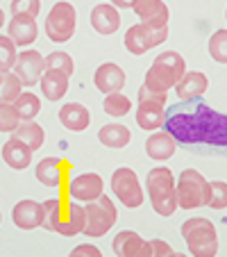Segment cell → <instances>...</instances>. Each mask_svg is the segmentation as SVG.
I'll use <instances>...</instances> for the list:
<instances>
[{"label": "cell", "instance_id": "cell-1", "mask_svg": "<svg viewBox=\"0 0 227 257\" xmlns=\"http://www.w3.org/2000/svg\"><path fill=\"white\" fill-rule=\"evenodd\" d=\"M44 207V218H41V228L50 232H59L62 237H75L84 230L87 223V212L80 200H59L50 198L41 203Z\"/></svg>", "mask_w": 227, "mask_h": 257}, {"label": "cell", "instance_id": "cell-2", "mask_svg": "<svg viewBox=\"0 0 227 257\" xmlns=\"http://www.w3.org/2000/svg\"><path fill=\"white\" fill-rule=\"evenodd\" d=\"M145 189H148L150 203L159 216H173L177 205V189H175V175L166 166L148 171L145 178Z\"/></svg>", "mask_w": 227, "mask_h": 257}, {"label": "cell", "instance_id": "cell-3", "mask_svg": "<svg viewBox=\"0 0 227 257\" xmlns=\"http://www.w3.org/2000/svg\"><path fill=\"white\" fill-rule=\"evenodd\" d=\"M184 73H186V62L179 53L175 50H166V53L157 55L152 66L145 73V87L159 93H168V89H175Z\"/></svg>", "mask_w": 227, "mask_h": 257}, {"label": "cell", "instance_id": "cell-4", "mask_svg": "<svg viewBox=\"0 0 227 257\" xmlns=\"http://www.w3.org/2000/svg\"><path fill=\"white\" fill-rule=\"evenodd\" d=\"M175 189H177V205L184 209L209 205L211 198V182L204 180V175L195 169H184L175 180Z\"/></svg>", "mask_w": 227, "mask_h": 257}, {"label": "cell", "instance_id": "cell-5", "mask_svg": "<svg viewBox=\"0 0 227 257\" xmlns=\"http://www.w3.org/2000/svg\"><path fill=\"white\" fill-rule=\"evenodd\" d=\"M182 237L188 246V252L198 257H211L218 252L216 228L209 218H186L182 223Z\"/></svg>", "mask_w": 227, "mask_h": 257}, {"label": "cell", "instance_id": "cell-6", "mask_svg": "<svg viewBox=\"0 0 227 257\" xmlns=\"http://www.w3.org/2000/svg\"><path fill=\"white\" fill-rule=\"evenodd\" d=\"M195 121H198V144L227 146V114H218L209 105L195 100Z\"/></svg>", "mask_w": 227, "mask_h": 257}, {"label": "cell", "instance_id": "cell-7", "mask_svg": "<svg viewBox=\"0 0 227 257\" xmlns=\"http://www.w3.org/2000/svg\"><path fill=\"white\" fill-rule=\"evenodd\" d=\"M84 212H87V223H84L82 232L87 237H105L114 228L118 216L114 200L107 196H98L96 200H89L84 205Z\"/></svg>", "mask_w": 227, "mask_h": 257}, {"label": "cell", "instance_id": "cell-8", "mask_svg": "<svg viewBox=\"0 0 227 257\" xmlns=\"http://www.w3.org/2000/svg\"><path fill=\"white\" fill-rule=\"evenodd\" d=\"M75 23H78V12L71 3L66 0H59L55 3L53 10L48 12V19H46V34L48 39L55 44H64L75 34Z\"/></svg>", "mask_w": 227, "mask_h": 257}, {"label": "cell", "instance_id": "cell-9", "mask_svg": "<svg viewBox=\"0 0 227 257\" xmlns=\"http://www.w3.org/2000/svg\"><path fill=\"white\" fill-rule=\"evenodd\" d=\"M168 39V28H155L148 23H136L125 32V48L132 55H143Z\"/></svg>", "mask_w": 227, "mask_h": 257}, {"label": "cell", "instance_id": "cell-10", "mask_svg": "<svg viewBox=\"0 0 227 257\" xmlns=\"http://www.w3.org/2000/svg\"><path fill=\"white\" fill-rule=\"evenodd\" d=\"M111 189H114V196H116L125 207L134 209V207L143 205V189H141L139 175L132 169H127V166L116 169L111 173Z\"/></svg>", "mask_w": 227, "mask_h": 257}, {"label": "cell", "instance_id": "cell-11", "mask_svg": "<svg viewBox=\"0 0 227 257\" xmlns=\"http://www.w3.org/2000/svg\"><path fill=\"white\" fill-rule=\"evenodd\" d=\"M12 71L19 75L25 87H34L46 73V57H41L39 50H23L19 53V59Z\"/></svg>", "mask_w": 227, "mask_h": 257}, {"label": "cell", "instance_id": "cell-12", "mask_svg": "<svg viewBox=\"0 0 227 257\" xmlns=\"http://www.w3.org/2000/svg\"><path fill=\"white\" fill-rule=\"evenodd\" d=\"M102 178L98 173H82L68 182V194L73 200H96L98 196H102Z\"/></svg>", "mask_w": 227, "mask_h": 257}, {"label": "cell", "instance_id": "cell-13", "mask_svg": "<svg viewBox=\"0 0 227 257\" xmlns=\"http://www.w3.org/2000/svg\"><path fill=\"white\" fill-rule=\"evenodd\" d=\"M132 10L141 19V23L155 25V28H168L170 12L164 0H136Z\"/></svg>", "mask_w": 227, "mask_h": 257}, {"label": "cell", "instance_id": "cell-14", "mask_svg": "<svg viewBox=\"0 0 227 257\" xmlns=\"http://www.w3.org/2000/svg\"><path fill=\"white\" fill-rule=\"evenodd\" d=\"M93 84H96V89L102 93L121 91V89L125 87V73H123V68L118 66V64L107 62L96 68V73H93Z\"/></svg>", "mask_w": 227, "mask_h": 257}, {"label": "cell", "instance_id": "cell-15", "mask_svg": "<svg viewBox=\"0 0 227 257\" xmlns=\"http://www.w3.org/2000/svg\"><path fill=\"white\" fill-rule=\"evenodd\" d=\"M207 89H209V80L200 71H186L179 78V82L175 84V91H177L179 100H200Z\"/></svg>", "mask_w": 227, "mask_h": 257}, {"label": "cell", "instance_id": "cell-16", "mask_svg": "<svg viewBox=\"0 0 227 257\" xmlns=\"http://www.w3.org/2000/svg\"><path fill=\"white\" fill-rule=\"evenodd\" d=\"M12 218H14V225L21 230H34L41 225V218H44V207L37 200H19L12 209Z\"/></svg>", "mask_w": 227, "mask_h": 257}, {"label": "cell", "instance_id": "cell-17", "mask_svg": "<svg viewBox=\"0 0 227 257\" xmlns=\"http://www.w3.org/2000/svg\"><path fill=\"white\" fill-rule=\"evenodd\" d=\"M91 28L98 34H114L121 28V14H118V7L109 5V3H100L91 10Z\"/></svg>", "mask_w": 227, "mask_h": 257}, {"label": "cell", "instance_id": "cell-18", "mask_svg": "<svg viewBox=\"0 0 227 257\" xmlns=\"http://www.w3.org/2000/svg\"><path fill=\"white\" fill-rule=\"evenodd\" d=\"M37 34H39V28H37V21L32 16H14L10 21V25H7V37L21 48L34 44Z\"/></svg>", "mask_w": 227, "mask_h": 257}, {"label": "cell", "instance_id": "cell-19", "mask_svg": "<svg viewBox=\"0 0 227 257\" xmlns=\"http://www.w3.org/2000/svg\"><path fill=\"white\" fill-rule=\"evenodd\" d=\"M166 121V105L164 102H155V100H139V109H136V123L141 130H157L164 127Z\"/></svg>", "mask_w": 227, "mask_h": 257}, {"label": "cell", "instance_id": "cell-20", "mask_svg": "<svg viewBox=\"0 0 227 257\" xmlns=\"http://www.w3.org/2000/svg\"><path fill=\"white\" fill-rule=\"evenodd\" d=\"M32 153H34L32 148H30L28 144H23L21 139H16V137H12V139L3 146V160L14 171L28 169L30 162H32Z\"/></svg>", "mask_w": 227, "mask_h": 257}, {"label": "cell", "instance_id": "cell-21", "mask_svg": "<svg viewBox=\"0 0 227 257\" xmlns=\"http://www.w3.org/2000/svg\"><path fill=\"white\" fill-rule=\"evenodd\" d=\"M175 151H177V141L166 130L150 135L148 141H145V153H148V157H152V160H157V162H164V160H168V157H173Z\"/></svg>", "mask_w": 227, "mask_h": 257}, {"label": "cell", "instance_id": "cell-22", "mask_svg": "<svg viewBox=\"0 0 227 257\" xmlns=\"http://www.w3.org/2000/svg\"><path fill=\"white\" fill-rule=\"evenodd\" d=\"M37 180L46 187H59L66 178V164L59 157H46L37 164Z\"/></svg>", "mask_w": 227, "mask_h": 257}, {"label": "cell", "instance_id": "cell-23", "mask_svg": "<svg viewBox=\"0 0 227 257\" xmlns=\"http://www.w3.org/2000/svg\"><path fill=\"white\" fill-rule=\"evenodd\" d=\"M89 109L80 102H66V105L59 109V123L64 127H68L71 132H82L89 127Z\"/></svg>", "mask_w": 227, "mask_h": 257}, {"label": "cell", "instance_id": "cell-24", "mask_svg": "<svg viewBox=\"0 0 227 257\" xmlns=\"http://www.w3.org/2000/svg\"><path fill=\"white\" fill-rule=\"evenodd\" d=\"M143 248L145 241L134 232V230H123L114 237L111 250L116 255H125V257H143Z\"/></svg>", "mask_w": 227, "mask_h": 257}, {"label": "cell", "instance_id": "cell-25", "mask_svg": "<svg viewBox=\"0 0 227 257\" xmlns=\"http://www.w3.org/2000/svg\"><path fill=\"white\" fill-rule=\"evenodd\" d=\"M68 91V75L62 71H50L46 68V73L41 75V93H44L48 100H59L64 98Z\"/></svg>", "mask_w": 227, "mask_h": 257}, {"label": "cell", "instance_id": "cell-26", "mask_svg": "<svg viewBox=\"0 0 227 257\" xmlns=\"http://www.w3.org/2000/svg\"><path fill=\"white\" fill-rule=\"evenodd\" d=\"M98 139H100V144L107 146V148H125V146L130 144L132 135L125 125H121V123H109V125L100 127Z\"/></svg>", "mask_w": 227, "mask_h": 257}, {"label": "cell", "instance_id": "cell-27", "mask_svg": "<svg viewBox=\"0 0 227 257\" xmlns=\"http://www.w3.org/2000/svg\"><path fill=\"white\" fill-rule=\"evenodd\" d=\"M14 137L21 139L23 144H28L32 151H39L41 146H44V141H46L44 127H41L39 123H34V121H21L19 127L14 130Z\"/></svg>", "mask_w": 227, "mask_h": 257}, {"label": "cell", "instance_id": "cell-28", "mask_svg": "<svg viewBox=\"0 0 227 257\" xmlns=\"http://www.w3.org/2000/svg\"><path fill=\"white\" fill-rule=\"evenodd\" d=\"M23 93V82L14 71L0 73V102H14Z\"/></svg>", "mask_w": 227, "mask_h": 257}, {"label": "cell", "instance_id": "cell-29", "mask_svg": "<svg viewBox=\"0 0 227 257\" xmlns=\"http://www.w3.org/2000/svg\"><path fill=\"white\" fill-rule=\"evenodd\" d=\"M14 107L19 109V114H21V118H23V121H34V116L41 112V100L34 96V93L23 91L14 100Z\"/></svg>", "mask_w": 227, "mask_h": 257}, {"label": "cell", "instance_id": "cell-30", "mask_svg": "<svg viewBox=\"0 0 227 257\" xmlns=\"http://www.w3.org/2000/svg\"><path fill=\"white\" fill-rule=\"evenodd\" d=\"M102 107H105V112L109 114V116H125V114H130L132 102H130V98L123 96L121 91H114V93H107L105 96Z\"/></svg>", "mask_w": 227, "mask_h": 257}, {"label": "cell", "instance_id": "cell-31", "mask_svg": "<svg viewBox=\"0 0 227 257\" xmlns=\"http://www.w3.org/2000/svg\"><path fill=\"white\" fill-rule=\"evenodd\" d=\"M19 46L10 39V37H0V73L12 71L19 59Z\"/></svg>", "mask_w": 227, "mask_h": 257}, {"label": "cell", "instance_id": "cell-32", "mask_svg": "<svg viewBox=\"0 0 227 257\" xmlns=\"http://www.w3.org/2000/svg\"><path fill=\"white\" fill-rule=\"evenodd\" d=\"M23 121L14 102H0V132H14Z\"/></svg>", "mask_w": 227, "mask_h": 257}, {"label": "cell", "instance_id": "cell-33", "mask_svg": "<svg viewBox=\"0 0 227 257\" xmlns=\"http://www.w3.org/2000/svg\"><path fill=\"white\" fill-rule=\"evenodd\" d=\"M209 55L213 62L227 64V30H216L209 39Z\"/></svg>", "mask_w": 227, "mask_h": 257}, {"label": "cell", "instance_id": "cell-34", "mask_svg": "<svg viewBox=\"0 0 227 257\" xmlns=\"http://www.w3.org/2000/svg\"><path fill=\"white\" fill-rule=\"evenodd\" d=\"M46 68H50V71H62L71 78L73 75V59L68 53L57 50V53H50L48 57H46Z\"/></svg>", "mask_w": 227, "mask_h": 257}, {"label": "cell", "instance_id": "cell-35", "mask_svg": "<svg viewBox=\"0 0 227 257\" xmlns=\"http://www.w3.org/2000/svg\"><path fill=\"white\" fill-rule=\"evenodd\" d=\"M41 12V0H12V16H32L37 19Z\"/></svg>", "mask_w": 227, "mask_h": 257}, {"label": "cell", "instance_id": "cell-36", "mask_svg": "<svg viewBox=\"0 0 227 257\" xmlns=\"http://www.w3.org/2000/svg\"><path fill=\"white\" fill-rule=\"evenodd\" d=\"M211 209H225L227 207V182L213 180L211 182V198H209Z\"/></svg>", "mask_w": 227, "mask_h": 257}, {"label": "cell", "instance_id": "cell-37", "mask_svg": "<svg viewBox=\"0 0 227 257\" xmlns=\"http://www.w3.org/2000/svg\"><path fill=\"white\" fill-rule=\"evenodd\" d=\"M145 255H175V250L161 239H152V241H145L143 248V257Z\"/></svg>", "mask_w": 227, "mask_h": 257}, {"label": "cell", "instance_id": "cell-38", "mask_svg": "<svg viewBox=\"0 0 227 257\" xmlns=\"http://www.w3.org/2000/svg\"><path fill=\"white\" fill-rule=\"evenodd\" d=\"M166 98H168V93L152 91V89H148L145 84L139 89V100H155V102H164V105H166Z\"/></svg>", "mask_w": 227, "mask_h": 257}, {"label": "cell", "instance_id": "cell-39", "mask_svg": "<svg viewBox=\"0 0 227 257\" xmlns=\"http://www.w3.org/2000/svg\"><path fill=\"white\" fill-rule=\"evenodd\" d=\"M71 255H89V257H100L102 252H100V248L98 246H93V243H82V246H75L71 250Z\"/></svg>", "mask_w": 227, "mask_h": 257}, {"label": "cell", "instance_id": "cell-40", "mask_svg": "<svg viewBox=\"0 0 227 257\" xmlns=\"http://www.w3.org/2000/svg\"><path fill=\"white\" fill-rule=\"evenodd\" d=\"M111 3H114V7H118V10H132L136 0H111Z\"/></svg>", "mask_w": 227, "mask_h": 257}, {"label": "cell", "instance_id": "cell-41", "mask_svg": "<svg viewBox=\"0 0 227 257\" xmlns=\"http://www.w3.org/2000/svg\"><path fill=\"white\" fill-rule=\"evenodd\" d=\"M3 25H5V12L0 10V28H3Z\"/></svg>", "mask_w": 227, "mask_h": 257}, {"label": "cell", "instance_id": "cell-42", "mask_svg": "<svg viewBox=\"0 0 227 257\" xmlns=\"http://www.w3.org/2000/svg\"><path fill=\"white\" fill-rule=\"evenodd\" d=\"M225 14H227V12H225Z\"/></svg>", "mask_w": 227, "mask_h": 257}, {"label": "cell", "instance_id": "cell-43", "mask_svg": "<svg viewBox=\"0 0 227 257\" xmlns=\"http://www.w3.org/2000/svg\"><path fill=\"white\" fill-rule=\"evenodd\" d=\"M0 218H3V216H0Z\"/></svg>", "mask_w": 227, "mask_h": 257}]
</instances>
